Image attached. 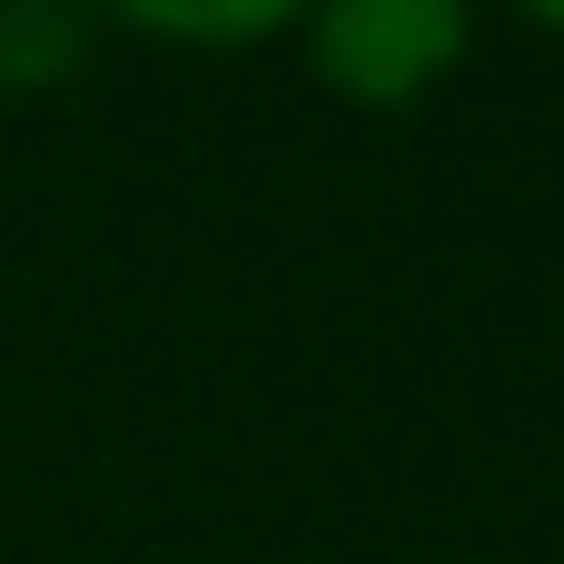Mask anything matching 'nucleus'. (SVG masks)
I'll use <instances>...</instances> for the list:
<instances>
[{
	"label": "nucleus",
	"instance_id": "3",
	"mask_svg": "<svg viewBox=\"0 0 564 564\" xmlns=\"http://www.w3.org/2000/svg\"><path fill=\"white\" fill-rule=\"evenodd\" d=\"M129 20L169 30V40H268V30H288L278 0H248V10H129Z\"/></svg>",
	"mask_w": 564,
	"mask_h": 564
},
{
	"label": "nucleus",
	"instance_id": "4",
	"mask_svg": "<svg viewBox=\"0 0 564 564\" xmlns=\"http://www.w3.org/2000/svg\"><path fill=\"white\" fill-rule=\"evenodd\" d=\"M545 30H564V10H545Z\"/></svg>",
	"mask_w": 564,
	"mask_h": 564
},
{
	"label": "nucleus",
	"instance_id": "2",
	"mask_svg": "<svg viewBox=\"0 0 564 564\" xmlns=\"http://www.w3.org/2000/svg\"><path fill=\"white\" fill-rule=\"evenodd\" d=\"M79 59V10H0V79L40 89Z\"/></svg>",
	"mask_w": 564,
	"mask_h": 564
},
{
	"label": "nucleus",
	"instance_id": "1",
	"mask_svg": "<svg viewBox=\"0 0 564 564\" xmlns=\"http://www.w3.org/2000/svg\"><path fill=\"white\" fill-rule=\"evenodd\" d=\"M466 40H476V20L456 0H327V10H307L317 79L337 99H367V109L426 99L466 59Z\"/></svg>",
	"mask_w": 564,
	"mask_h": 564
}]
</instances>
